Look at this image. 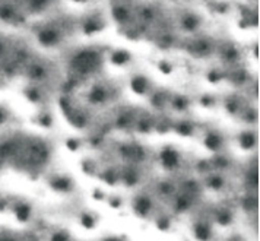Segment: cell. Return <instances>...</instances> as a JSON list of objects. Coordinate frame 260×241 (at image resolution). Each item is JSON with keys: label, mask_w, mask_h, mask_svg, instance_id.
Listing matches in <instances>:
<instances>
[{"label": "cell", "mask_w": 260, "mask_h": 241, "mask_svg": "<svg viewBox=\"0 0 260 241\" xmlns=\"http://www.w3.org/2000/svg\"><path fill=\"white\" fill-rule=\"evenodd\" d=\"M101 63H103V57L96 50L85 48V50L78 51L72 57L71 69L76 75L85 76V75H91V73L96 72L100 69Z\"/></svg>", "instance_id": "1"}, {"label": "cell", "mask_w": 260, "mask_h": 241, "mask_svg": "<svg viewBox=\"0 0 260 241\" xmlns=\"http://www.w3.org/2000/svg\"><path fill=\"white\" fill-rule=\"evenodd\" d=\"M38 43L44 47H53L56 44H59V41L61 40V34L57 28H53V26H47V28H43L41 31H38Z\"/></svg>", "instance_id": "2"}, {"label": "cell", "mask_w": 260, "mask_h": 241, "mask_svg": "<svg viewBox=\"0 0 260 241\" xmlns=\"http://www.w3.org/2000/svg\"><path fill=\"white\" fill-rule=\"evenodd\" d=\"M83 32L85 34H95V32H100L103 28H104V24L101 21V18L98 16H89L83 21Z\"/></svg>", "instance_id": "3"}, {"label": "cell", "mask_w": 260, "mask_h": 241, "mask_svg": "<svg viewBox=\"0 0 260 241\" xmlns=\"http://www.w3.org/2000/svg\"><path fill=\"white\" fill-rule=\"evenodd\" d=\"M199 26H201V19L196 15L189 13V15H184L181 18V28L186 32H194V31L199 29Z\"/></svg>", "instance_id": "4"}, {"label": "cell", "mask_w": 260, "mask_h": 241, "mask_svg": "<svg viewBox=\"0 0 260 241\" xmlns=\"http://www.w3.org/2000/svg\"><path fill=\"white\" fill-rule=\"evenodd\" d=\"M161 162L166 168H174L178 164V154L174 149L167 148L161 152Z\"/></svg>", "instance_id": "5"}, {"label": "cell", "mask_w": 260, "mask_h": 241, "mask_svg": "<svg viewBox=\"0 0 260 241\" xmlns=\"http://www.w3.org/2000/svg\"><path fill=\"white\" fill-rule=\"evenodd\" d=\"M111 15H113V18H114V21L118 22V24L124 25L129 22L130 11L126 8V6H123V5L114 6V8H113V11H111Z\"/></svg>", "instance_id": "6"}, {"label": "cell", "mask_w": 260, "mask_h": 241, "mask_svg": "<svg viewBox=\"0 0 260 241\" xmlns=\"http://www.w3.org/2000/svg\"><path fill=\"white\" fill-rule=\"evenodd\" d=\"M130 86H132V89H133L136 94H145V92L148 91L149 82H148V79H146L145 76H142V75H136V76L132 78Z\"/></svg>", "instance_id": "7"}, {"label": "cell", "mask_w": 260, "mask_h": 241, "mask_svg": "<svg viewBox=\"0 0 260 241\" xmlns=\"http://www.w3.org/2000/svg\"><path fill=\"white\" fill-rule=\"evenodd\" d=\"M211 51V44L205 40H198L190 46V53L194 56H206Z\"/></svg>", "instance_id": "8"}, {"label": "cell", "mask_w": 260, "mask_h": 241, "mask_svg": "<svg viewBox=\"0 0 260 241\" xmlns=\"http://www.w3.org/2000/svg\"><path fill=\"white\" fill-rule=\"evenodd\" d=\"M130 60V53L126 50H117L111 54V63L116 66H124Z\"/></svg>", "instance_id": "9"}, {"label": "cell", "mask_w": 260, "mask_h": 241, "mask_svg": "<svg viewBox=\"0 0 260 241\" xmlns=\"http://www.w3.org/2000/svg\"><path fill=\"white\" fill-rule=\"evenodd\" d=\"M28 75L34 81H41L47 76V71L43 64H31L28 69Z\"/></svg>", "instance_id": "10"}, {"label": "cell", "mask_w": 260, "mask_h": 241, "mask_svg": "<svg viewBox=\"0 0 260 241\" xmlns=\"http://www.w3.org/2000/svg\"><path fill=\"white\" fill-rule=\"evenodd\" d=\"M107 98V89L104 86H95L92 91L89 92V101H92L94 104L104 102Z\"/></svg>", "instance_id": "11"}, {"label": "cell", "mask_w": 260, "mask_h": 241, "mask_svg": "<svg viewBox=\"0 0 260 241\" xmlns=\"http://www.w3.org/2000/svg\"><path fill=\"white\" fill-rule=\"evenodd\" d=\"M16 18V11L12 5H0V19L5 22H11Z\"/></svg>", "instance_id": "12"}, {"label": "cell", "mask_w": 260, "mask_h": 241, "mask_svg": "<svg viewBox=\"0 0 260 241\" xmlns=\"http://www.w3.org/2000/svg\"><path fill=\"white\" fill-rule=\"evenodd\" d=\"M135 209H136V212L139 215H146L149 212V209H151V200L148 197H145V196L138 197L136 202H135Z\"/></svg>", "instance_id": "13"}, {"label": "cell", "mask_w": 260, "mask_h": 241, "mask_svg": "<svg viewBox=\"0 0 260 241\" xmlns=\"http://www.w3.org/2000/svg\"><path fill=\"white\" fill-rule=\"evenodd\" d=\"M124 154L129 159H133V161H141L143 158V151L141 146H126Z\"/></svg>", "instance_id": "14"}, {"label": "cell", "mask_w": 260, "mask_h": 241, "mask_svg": "<svg viewBox=\"0 0 260 241\" xmlns=\"http://www.w3.org/2000/svg\"><path fill=\"white\" fill-rule=\"evenodd\" d=\"M194 235L198 237V240L201 241L209 240V237H211V229H209L208 225H205V224H199V225L194 227Z\"/></svg>", "instance_id": "15"}, {"label": "cell", "mask_w": 260, "mask_h": 241, "mask_svg": "<svg viewBox=\"0 0 260 241\" xmlns=\"http://www.w3.org/2000/svg\"><path fill=\"white\" fill-rule=\"evenodd\" d=\"M256 144V139H254V136L253 134H250V133H246V134H243L241 136V146L243 148H246V149H250V148H253Z\"/></svg>", "instance_id": "16"}, {"label": "cell", "mask_w": 260, "mask_h": 241, "mask_svg": "<svg viewBox=\"0 0 260 241\" xmlns=\"http://www.w3.org/2000/svg\"><path fill=\"white\" fill-rule=\"evenodd\" d=\"M219 145H221V137H219L218 134H209V136L206 137V146H208V148L216 149V148H219Z\"/></svg>", "instance_id": "17"}, {"label": "cell", "mask_w": 260, "mask_h": 241, "mask_svg": "<svg viewBox=\"0 0 260 241\" xmlns=\"http://www.w3.org/2000/svg\"><path fill=\"white\" fill-rule=\"evenodd\" d=\"M50 0H28L31 9H36V11H40V9H44L48 5Z\"/></svg>", "instance_id": "18"}, {"label": "cell", "mask_w": 260, "mask_h": 241, "mask_svg": "<svg viewBox=\"0 0 260 241\" xmlns=\"http://www.w3.org/2000/svg\"><path fill=\"white\" fill-rule=\"evenodd\" d=\"M225 59L228 61H234L238 59V51L234 47H228L225 50Z\"/></svg>", "instance_id": "19"}, {"label": "cell", "mask_w": 260, "mask_h": 241, "mask_svg": "<svg viewBox=\"0 0 260 241\" xmlns=\"http://www.w3.org/2000/svg\"><path fill=\"white\" fill-rule=\"evenodd\" d=\"M124 180L127 184H135L136 180H138V174L133 171V169H127L126 173H124Z\"/></svg>", "instance_id": "20"}, {"label": "cell", "mask_w": 260, "mask_h": 241, "mask_svg": "<svg viewBox=\"0 0 260 241\" xmlns=\"http://www.w3.org/2000/svg\"><path fill=\"white\" fill-rule=\"evenodd\" d=\"M29 212H31V211H29V208H28V206H25V205H22V206H19V208H18V217H19V219H28V217H29Z\"/></svg>", "instance_id": "21"}, {"label": "cell", "mask_w": 260, "mask_h": 241, "mask_svg": "<svg viewBox=\"0 0 260 241\" xmlns=\"http://www.w3.org/2000/svg\"><path fill=\"white\" fill-rule=\"evenodd\" d=\"M69 181L66 180V179H59V180L54 181V187L56 189H59V190H68L69 189Z\"/></svg>", "instance_id": "22"}, {"label": "cell", "mask_w": 260, "mask_h": 241, "mask_svg": "<svg viewBox=\"0 0 260 241\" xmlns=\"http://www.w3.org/2000/svg\"><path fill=\"white\" fill-rule=\"evenodd\" d=\"M142 19L145 22H149L154 19V11L151 8H145L142 11Z\"/></svg>", "instance_id": "23"}, {"label": "cell", "mask_w": 260, "mask_h": 241, "mask_svg": "<svg viewBox=\"0 0 260 241\" xmlns=\"http://www.w3.org/2000/svg\"><path fill=\"white\" fill-rule=\"evenodd\" d=\"M159 71L168 75V73L173 72V66H171L170 63H167V61H161V63H159Z\"/></svg>", "instance_id": "24"}, {"label": "cell", "mask_w": 260, "mask_h": 241, "mask_svg": "<svg viewBox=\"0 0 260 241\" xmlns=\"http://www.w3.org/2000/svg\"><path fill=\"white\" fill-rule=\"evenodd\" d=\"M53 241H68V235H66V234H63V232H59V234H56V235H54Z\"/></svg>", "instance_id": "25"}, {"label": "cell", "mask_w": 260, "mask_h": 241, "mask_svg": "<svg viewBox=\"0 0 260 241\" xmlns=\"http://www.w3.org/2000/svg\"><path fill=\"white\" fill-rule=\"evenodd\" d=\"M208 78H209V81L216 82V81L219 79V72H211L209 75H208Z\"/></svg>", "instance_id": "26"}, {"label": "cell", "mask_w": 260, "mask_h": 241, "mask_svg": "<svg viewBox=\"0 0 260 241\" xmlns=\"http://www.w3.org/2000/svg\"><path fill=\"white\" fill-rule=\"evenodd\" d=\"M82 222L85 227H92V224H94V222H92V219H91L89 217L82 218Z\"/></svg>", "instance_id": "27"}, {"label": "cell", "mask_w": 260, "mask_h": 241, "mask_svg": "<svg viewBox=\"0 0 260 241\" xmlns=\"http://www.w3.org/2000/svg\"><path fill=\"white\" fill-rule=\"evenodd\" d=\"M5 120H6V113H5V110L0 109V124Z\"/></svg>", "instance_id": "28"}, {"label": "cell", "mask_w": 260, "mask_h": 241, "mask_svg": "<svg viewBox=\"0 0 260 241\" xmlns=\"http://www.w3.org/2000/svg\"><path fill=\"white\" fill-rule=\"evenodd\" d=\"M183 133H189L190 132V127L189 124H181V129H180Z\"/></svg>", "instance_id": "29"}, {"label": "cell", "mask_w": 260, "mask_h": 241, "mask_svg": "<svg viewBox=\"0 0 260 241\" xmlns=\"http://www.w3.org/2000/svg\"><path fill=\"white\" fill-rule=\"evenodd\" d=\"M3 53H5V44H3V41H0V57L3 56Z\"/></svg>", "instance_id": "30"}, {"label": "cell", "mask_w": 260, "mask_h": 241, "mask_svg": "<svg viewBox=\"0 0 260 241\" xmlns=\"http://www.w3.org/2000/svg\"><path fill=\"white\" fill-rule=\"evenodd\" d=\"M72 2H75V3H85V2H88V0H72Z\"/></svg>", "instance_id": "31"}, {"label": "cell", "mask_w": 260, "mask_h": 241, "mask_svg": "<svg viewBox=\"0 0 260 241\" xmlns=\"http://www.w3.org/2000/svg\"><path fill=\"white\" fill-rule=\"evenodd\" d=\"M106 241H123V240H118V238H108V240Z\"/></svg>", "instance_id": "32"}]
</instances>
